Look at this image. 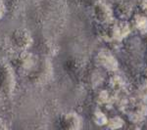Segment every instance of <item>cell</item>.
I'll use <instances>...</instances> for the list:
<instances>
[{
  "label": "cell",
  "instance_id": "e0dca14e",
  "mask_svg": "<svg viewBox=\"0 0 147 130\" xmlns=\"http://www.w3.org/2000/svg\"><path fill=\"white\" fill-rule=\"evenodd\" d=\"M139 8H140L142 14L147 16V0H141L140 4H139Z\"/></svg>",
  "mask_w": 147,
  "mask_h": 130
},
{
  "label": "cell",
  "instance_id": "5bb4252c",
  "mask_svg": "<svg viewBox=\"0 0 147 130\" xmlns=\"http://www.w3.org/2000/svg\"><path fill=\"white\" fill-rule=\"evenodd\" d=\"M107 120L108 117L100 110L94 111V113H92V121H93L94 124L98 125V126H104V125H106Z\"/></svg>",
  "mask_w": 147,
  "mask_h": 130
},
{
  "label": "cell",
  "instance_id": "ffe728a7",
  "mask_svg": "<svg viewBox=\"0 0 147 130\" xmlns=\"http://www.w3.org/2000/svg\"><path fill=\"white\" fill-rule=\"evenodd\" d=\"M143 129H147V122H145V124H144Z\"/></svg>",
  "mask_w": 147,
  "mask_h": 130
},
{
  "label": "cell",
  "instance_id": "9a60e30c",
  "mask_svg": "<svg viewBox=\"0 0 147 130\" xmlns=\"http://www.w3.org/2000/svg\"><path fill=\"white\" fill-rule=\"evenodd\" d=\"M124 120L121 119L120 117H113L108 119L107 123H106L105 126H107V128L110 129H117V128H121V127L124 126Z\"/></svg>",
  "mask_w": 147,
  "mask_h": 130
},
{
  "label": "cell",
  "instance_id": "30bf717a",
  "mask_svg": "<svg viewBox=\"0 0 147 130\" xmlns=\"http://www.w3.org/2000/svg\"><path fill=\"white\" fill-rule=\"evenodd\" d=\"M131 25L138 31L144 32L147 31V18L143 14H136L132 17Z\"/></svg>",
  "mask_w": 147,
  "mask_h": 130
},
{
  "label": "cell",
  "instance_id": "7a4b0ae2",
  "mask_svg": "<svg viewBox=\"0 0 147 130\" xmlns=\"http://www.w3.org/2000/svg\"><path fill=\"white\" fill-rule=\"evenodd\" d=\"M16 89V74L11 64L0 62V92L2 95L11 97Z\"/></svg>",
  "mask_w": 147,
  "mask_h": 130
},
{
  "label": "cell",
  "instance_id": "52a82bcc",
  "mask_svg": "<svg viewBox=\"0 0 147 130\" xmlns=\"http://www.w3.org/2000/svg\"><path fill=\"white\" fill-rule=\"evenodd\" d=\"M94 19L102 25H108L114 21V11L104 1H97L93 6Z\"/></svg>",
  "mask_w": 147,
  "mask_h": 130
},
{
  "label": "cell",
  "instance_id": "d6986e66",
  "mask_svg": "<svg viewBox=\"0 0 147 130\" xmlns=\"http://www.w3.org/2000/svg\"><path fill=\"white\" fill-rule=\"evenodd\" d=\"M142 76H143V78L147 81V68L143 70V72H142Z\"/></svg>",
  "mask_w": 147,
  "mask_h": 130
},
{
  "label": "cell",
  "instance_id": "6da1fadb",
  "mask_svg": "<svg viewBox=\"0 0 147 130\" xmlns=\"http://www.w3.org/2000/svg\"><path fill=\"white\" fill-rule=\"evenodd\" d=\"M52 74H53V68H52L51 61L49 60L48 57L42 56L40 58L38 57L34 68L27 76L28 81L32 84L36 85V86H41V85H44L47 82H49V80L52 77Z\"/></svg>",
  "mask_w": 147,
  "mask_h": 130
},
{
  "label": "cell",
  "instance_id": "2e32d148",
  "mask_svg": "<svg viewBox=\"0 0 147 130\" xmlns=\"http://www.w3.org/2000/svg\"><path fill=\"white\" fill-rule=\"evenodd\" d=\"M7 10V7H6V3L4 0H0V20L4 17Z\"/></svg>",
  "mask_w": 147,
  "mask_h": 130
},
{
  "label": "cell",
  "instance_id": "ac0fdd59",
  "mask_svg": "<svg viewBox=\"0 0 147 130\" xmlns=\"http://www.w3.org/2000/svg\"><path fill=\"white\" fill-rule=\"evenodd\" d=\"M8 128V123L3 117H0V129H7Z\"/></svg>",
  "mask_w": 147,
  "mask_h": 130
},
{
  "label": "cell",
  "instance_id": "4fadbf2b",
  "mask_svg": "<svg viewBox=\"0 0 147 130\" xmlns=\"http://www.w3.org/2000/svg\"><path fill=\"white\" fill-rule=\"evenodd\" d=\"M109 87L113 91V93H118L123 91L125 88V81L119 75H113L109 79Z\"/></svg>",
  "mask_w": 147,
  "mask_h": 130
},
{
  "label": "cell",
  "instance_id": "7c38bea8",
  "mask_svg": "<svg viewBox=\"0 0 147 130\" xmlns=\"http://www.w3.org/2000/svg\"><path fill=\"white\" fill-rule=\"evenodd\" d=\"M115 13L119 16V18L125 20L131 15V6L125 2H120L115 8Z\"/></svg>",
  "mask_w": 147,
  "mask_h": 130
},
{
  "label": "cell",
  "instance_id": "9c48e42d",
  "mask_svg": "<svg viewBox=\"0 0 147 130\" xmlns=\"http://www.w3.org/2000/svg\"><path fill=\"white\" fill-rule=\"evenodd\" d=\"M147 115V107L143 103H138L136 105V108L129 113V119L131 123H139L144 119Z\"/></svg>",
  "mask_w": 147,
  "mask_h": 130
},
{
  "label": "cell",
  "instance_id": "8fae6325",
  "mask_svg": "<svg viewBox=\"0 0 147 130\" xmlns=\"http://www.w3.org/2000/svg\"><path fill=\"white\" fill-rule=\"evenodd\" d=\"M115 99V95L108 90H100L96 93L95 101L99 105H107V104H112Z\"/></svg>",
  "mask_w": 147,
  "mask_h": 130
},
{
  "label": "cell",
  "instance_id": "277c9868",
  "mask_svg": "<svg viewBox=\"0 0 147 130\" xmlns=\"http://www.w3.org/2000/svg\"><path fill=\"white\" fill-rule=\"evenodd\" d=\"M130 34V25L125 21L108 23L103 31V37L109 42L121 41Z\"/></svg>",
  "mask_w": 147,
  "mask_h": 130
},
{
  "label": "cell",
  "instance_id": "5b68a950",
  "mask_svg": "<svg viewBox=\"0 0 147 130\" xmlns=\"http://www.w3.org/2000/svg\"><path fill=\"white\" fill-rule=\"evenodd\" d=\"M32 43L34 38L27 28L19 27L12 32L10 36L11 46L19 51L28 50L32 45Z\"/></svg>",
  "mask_w": 147,
  "mask_h": 130
},
{
  "label": "cell",
  "instance_id": "44dd1931",
  "mask_svg": "<svg viewBox=\"0 0 147 130\" xmlns=\"http://www.w3.org/2000/svg\"><path fill=\"white\" fill-rule=\"evenodd\" d=\"M0 94H1V92H0Z\"/></svg>",
  "mask_w": 147,
  "mask_h": 130
},
{
  "label": "cell",
  "instance_id": "8992f818",
  "mask_svg": "<svg viewBox=\"0 0 147 130\" xmlns=\"http://www.w3.org/2000/svg\"><path fill=\"white\" fill-rule=\"evenodd\" d=\"M95 64L99 68H102L103 70L107 72H116L119 68V63L118 60L114 57V55L110 51L106 49H102L96 54L95 56Z\"/></svg>",
  "mask_w": 147,
  "mask_h": 130
},
{
  "label": "cell",
  "instance_id": "3957f363",
  "mask_svg": "<svg viewBox=\"0 0 147 130\" xmlns=\"http://www.w3.org/2000/svg\"><path fill=\"white\" fill-rule=\"evenodd\" d=\"M37 59L38 57L28 50L19 51V53L12 60L11 65L19 74L28 75L34 68Z\"/></svg>",
  "mask_w": 147,
  "mask_h": 130
},
{
  "label": "cell",
  "instance_id": "ba28073f",
  "mask_svg": "<svg viewBox=\"0 0 147 130\" xmlns=\"http://www.w3.org/2000/svg\"><path fill=\"white\" fill-rule=\"evenodd\" d=\"M60 127L66 130H78L82 128V117L75 112H68L61 115Z\"/></svg>",
  "mask_w": 147,
  "mask_h": 130
}]
</instances>
